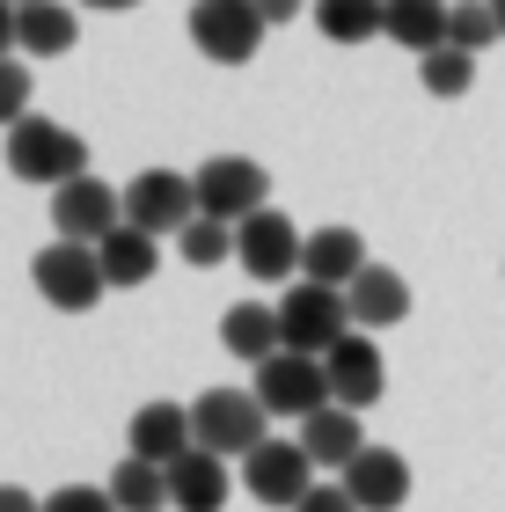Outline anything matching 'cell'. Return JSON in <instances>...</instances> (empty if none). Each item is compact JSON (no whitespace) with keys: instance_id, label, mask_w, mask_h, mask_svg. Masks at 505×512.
Masks as SVG:
<instances>
[{"instance_id":"cell-7","label":"cell","mask_w":505,"mask_h":512,"mask_svg":"<svg viewBox=\"0 0 505 512\" xmlns=\"http://www.w3.org/2000/svg\"><path fill=\"white\" fill-rule=\"evenodd\" d=\"M242 491L257 498V505L293 512V505L315 491V454L301 447V439H264V447L242 454Z\"/></svg>"},{"instance_id":"cell-20","label":"cell","mask_w":505,"mask_h":512,"mask_svg":"<svg viewBox=\"0 0 505 512\" xmlns=\"http://www.w3.org/2000/svg\"><path fill=\"white\" fill-rule=\"evenodd\" d=\"M74 37H81V22H74L66 0H30V8H15L22 59H66V52H74Z\"/></svg>"},{"instance_id":"cell-11","label":"cell","mask_w":505,"mask_h":512,"mask_svg":"<svg viewBox=\"0 0 505 512\" xmlns=\"http://www.w3.org/2000/svg\"><path fill=\"white\" fill-rule=\"evenodd\" d=\"M323 366H330V403H344V410H374L388 395V359H381V344L366 330L337 337L323 352Z\"/></svg>"},{"instance_id":"cell-13","label":"cell","mask_w":505,"mask_h":512,"mask_svg":"<svg viewBox=\"0 0 505 512\" xmlns=\"http://www.w3.org/2000/svg\"><path fill=\"white\" fill-rule=\"evenodd\" d=\"M337 483L359 498V512H403L410 505V461L396 447H366L352 469H337Z\"/></svg>"},{"instance_id":"cell-36","label":"cell","mask_w":505,"mask_h":512,"mask_svg":"<svg viewBox=\"0 0 505 512\" xmlns=\"http://www.w3.org/2000/svg\"><path fill=\"white\" fill-rule=\"evenodd\" d=\"M15 8H30V0H15Z\"/></svg>"},{"instance_id":"cell-16","label":"cell","mask_w":505,"mask_h":512,"mask_svg":"<svg viewBox=\"0 0 505 512\" xmlns=\"http://www.w3.org/2000/svg\"><path fill=\"white\" fill-rule=\"evenodd\" d=\"M132 454H147V461H162V469H169V461H183V454H191L198 447V432H191V403H140V410H132Z\"/></svg>"},{"instance_id":"cell-23","label":"cell","mask_w":505,"mask_h":512,"mask_svg":"<svg viewBox=\"0 0 505 512\" xmlns=\"http://www.w3.org/2000/svg\"><path fill=\"white\" fill-rule=\"evenodd\" d=\"M110 498H118V512H162L169 505V469L147 461V454H125L110 469Z\"/></svg>"},{"instance_id":"cell-22","label":"cell","mask_w":505,"mask_h":512,"mask_svg":"<svg viewBox=\"0 0 505 512\" xmlns=\"http://www.w3.org/2000/svg\"><path fill=\"white\" fill-rule=\"evenodd\" d=\"M447 22H454V8L447 0H388V22H381V37H396L403 52H440L447 44Z\"/></svg>"},{"instance_id":"cell-30","label":"cell","mask_w":505,"mask_h":512,"mask_svg":"<svg viewBox=\"0 0 505 512\" xmlns=\"http://www.w3.org/2000/svg\"><path fill=\"white\" fill-rule=\"evenodd\" d=\"M293 512H359V498L344 491V483H315V491L293 505Z\"/></svg>"},{"instance_id":"cell-10","label":"cell","mask_w":505,"mask_h":512,"mask_svg":"<svg viewBox=\"0 0 505 512\" xmlns=\"http://www.w3.org/2000/svg\"><path fill=\"white\" fill-rule=\"evenodd\" d=\"M301 249H308V235L286 213H271V205L235 227V264L249 278H301Z\"/></svg>"},{"instance_id":"cell-32","label":"cell","mask_w":505,"mask_h":512,"mask_svg":"<svg viewBox=\"0 0 505 512\" xmlns=\"http://www.w3.org/2000/svg\"><path fill=\"white\" fill-rule=\"evenodd\" d=\"M308 8V0H257V15L271 22V30H279V22H293V15H301Z\"/></svg>"},{"instance_id":"cell-15","label":"cell","mask_w":505,"mask_h":512,"mask_svg":"<svg viewBox=\"0 0 505 512\" xmlns=\"http://www.w3.org/2000/svg\"><path fill=\"white\" fill-rule=\"evenodd\" d=\"M227 491H235V476H227V454L191 447L183 461H169V505H176V512H220Z\"/></svg>"},{"instance_id":"cell-8","label":"cell","mask_w":505,"mask_h":512,"mask_svg":"<svg viewBox=\"0 0 505 512\" xmlns=\"http://www.w3.org/2000/svg\"><path fill=\"white\" fill-rule=\"evenodd\" d=\"M257 403L271 410V417H315L330 403V366L323 359H308V352H271L264 366H257Z\"/></svg>"},{"instance_id":"cell-28","label":"cell","mask_w":505,"mask_h":512,"mask_svg":"<svg viewBox=\"0 0 505 512\" xmlns=\"http://www.w3.org/2000/svg\"><path fill=\"white\" fill-rule=\"evenodd\" d=\"M30 96H37V88H30V59H22V52L0 59V132L30 118Z\"/></svg>"},{"instance_id":"cell-26","label":"cell","mask_w":505,"mask_h":512,"mask_svg":"<svg viewBox=\"0 0 505 512\" xmlns=\"http://www.w3.org/2000/svg\"><path fill=\"white\" fill-rule=\"evenodd\" d=\"M176 249H183V264H198V271H213V264H235V220H213V213H198V220L176 235Z\"/></svg>"},{"instance_id":"cell-17","label":"cell","mask_w":505,"mask_h":512,"mask_svg":"<svg viewBox=\"0 0 505 512\" xmlns=\"http://www.w3.org/2000/svg\"><path fill=\"white\" fill-rule=\"evenodd\" d=\"M344 300H352V322H359V330H396V322L410 315V278L388 271V264H366L352 286H344Z\"/></svg>"},{"instance_id":"cell-34","label":"cell","mask_w":505,"mask_h":512,"mask_svg":"<svg viewBox=\"0 0 505 512\" xmlns=\"http://www.w3.org/2000/svg\"><path fill=\"white\" fill-rule=\"evenodd\" d=\"M81 8H96V15H125V8H140V0H81Z\"/></svg>"},{"instance_id":"cell-33","label":"cell","mask_w":505,"mask_h":512,"mask_svg":"<svg viewBox=\"0 0 505 512\" xmlns=\"http://www.w3.org/2000/svg\"><path fill=\"white\" fill-rule=\"evenodd\" d=\"M22 44H15V0H0V59H15Z\"/></svg>"},{"instance_id":"cell-9","label":"cell","mask_w":505,"mask_h":512,"mask_svg":"<svg viewBox=\"0 0 505 512\" xmlns=\"http://www.w3.org/2000/svg\"><path fill=\"white\" fill-rule=\"evenodd\" d=\"M125 220L147 235H183L198 220V183L183 169H140L125 183Z\"/></svg>"},{"instance_id":"cell-4","label":"cell","mask_w":505,"mask_h":512,"mask_svg":"<svg viewBox=\"0 0 505 512\" xmlns=\"http://www.w3.org/2000/svg\"><path fill=\"white\" fill-rule=\"evenodd\" d=\"M264 425H271V410L257 403V388H205L191 403V432H198V447H213V454L264 447V439H271Z\"/></svg>"},{"instance_id":"cell-12","label":"cell","mask_w":505,"mask_h":512,"mask_svg":"<svg viewBox=\"0 0 505 512\" xmlns=\"http://www.w3.org/2000/svg\"><path fill=\"white\" fill-rule=\"evenodd\" d=\"M52 227L66 242H103L110 227H125V191H110L103 176H74L52 191Z\"/></svg>"},{"instance_id":"cell-25","label":"cell","mask_w":505,"mask_h":512,"mask_svg":"<svg viewBox=\"0 0 505 512\" xmlns=\"http://www.w3.org/2000/svg\"><path fill=\"white\" fill-rule=\"evenodd\" d=\"M418 81H425V96H440V103L469 96V88H476V52H462V44H440V52L418 59Z\"/></svg>"},{"instance_id":"cell-2","label":"cell","mask_w":505,"mask_h":512,"mask_svg":"<svg viewBox=\"0 0 505 512\" xmlns=\"http://www.w3.org/2000/svg\"><path fill=\"white\" fill-rule=\"evenodd\" d=\"M30 286H37V300L44 308H59V315H88L96 300L110 293V271H103V256H96V242H52V249H37L30 256Z\"/></svg>"},{"instance_id":"cell-31","label":"cell","mask_w":505,"mask_h":512,"mask_svg":"<svg viewBox=\"0 0 505 512\" xmlns=\"http://www.w3.org/2000/svg\"><path fill=\"white\" fill-rule=\"evenodd\" d=\"M0 512H44V498H30L22 483H0Z\"/></svg>"},{"instance_id":"cell-24","label":"cell","mask_w":505,"mask_h":512,"mask_svg":"<svg viewBox=\"0 0 505 512\" xmlns=\"http://www.w3.org/2000/svg\"><path fill=\"white\" fill-rule=\"evenodd\" d=\"M381 22H388V0H315V30L330 44H366L381 37Z\"/></svg>"},{"instance_id":"cell-35","label":"cell","mask_w":505,"mask_h":512,"mask_svg":"<svg viewBox=\"0 0 505 512\" xmlns=\"http://www.w3.org/2000/svg\"><path fill=\"white\" fill-rule=\"evenodd\" d=\"M491 15H498V37H505V0H491Z\"/></svg>"},{"instance_id":"cell-19","label":"cell","mask_w":505,"mask_h":512,"mask_svg":"<svg viewBox=\"0 0 505 512\" xmlns=\"http://www.w3.org/2000/svg\"><path fill=\"white\" fill-rule=\"evenodd\" d=\"M220 344H227V352H235L242 366H264L271 352H286L279 308H264V300H235V308L220 315Z\"/></svg>"},{"instance_id":"cell-21","label":"cell","mask_w":505,"mask_h":512,"mask_svg":"<svg viewBox=\"0 0 505 512\" xmlns=\"http://www.w3.org/2000/svg\"><path fill=\"white\" fill-rule=\"evenodd\" d=\"M103 256V271H110V286H147L154 271H162V235H147V227H110V235L96 242Z\"/></svg>"},{"instance_id":"cell-6","label":"cell","mask_w":505,"mask_h":512,"mask_svg":"<svg viewBox=\"0 0 505 512\" xmlns=\"http://www.w3.org/2000/svg\"><path fill=\"white\" fill-rule=\"evenodd\" d=\"M191 183H198V213L235 220V227L271 205V176L249 154H205V169H191Z\"/></svg>"},{"instance_id":"cell-27","label":"cell","mask_w":505,"mask_h":512,"mask_svg":"<svg viewBox=\"0 0 505 512\" xmlns=\"http://www.w3.org/2000/svg\"><path fill=\"white\" fill-rule=\"evenodd\" d=\"M447 44H462V52H491V44H505V37H498V15H491V0H454Z\"/></svg>"},{"instance_id":"cell-18","label":"cell","mask_w":505,"mask_h":512,"mask_svg":"<svg viewBox=\"0 0 505 512\" xmlns=\"http://www.w3.org/2000/svg\"><path fill=\"white\" fill-rule=\"evenodd\" d=\"M366 264H374V256H366L359 227H315L308 249H301V278H323V286H352Z\"/></svg>"},{"instance_id":"cell-1","label":"cell","mask_w":505,"mask_h":512,"mask_svg":"<svg viewBox=\"0 0 505 512\" xmlns=\"http://www.w3.org/2000/svg\"><path fill=\"white\" fill-rule=\"evenodd\" d=\"M0 161L15 169V183H44V191H59V183H74L88 176V139L74 125H59V118H22L8 125V139H0Z\"/></svg>"},{"instance_id":"cell-5","label":"cell","mask_w":505,"mask_h":512,"mask_svg":"<svg viewBox=\"0 0 505 512\" xmlns=\"http://www.w3.org/2000/svg\"><path fill=\"white\" fill-rule=\"evenodd\" d=\"M264 30L271 22L257 15V0H191V44H198V59H213V66H249Z\"/></svg>"},{"instance_id":"cell-29","label":"cell","mask_w":505,"mask_h":512,"mask_svg":"<svg viewBox=\"0 0 505 512\" xmlns=\"http://www.w3.org/2000/svg\"><path fill=\"white\" fill-rule=\"evenodd\" d=\"M44 512H118V498H110V483L96 491V483H66V491L44 498Z\"/></svg>"},{"instance_id":"cell-14","label":"cell","mask_w":505,"mask_h":512,"mask_svg":"<svg viewBox=\"0 0 505 512\" xmlns=\"http://www.w3.org/2000/svg\"><path fill=\"white\" fill-rule=\"evenodd\" d=\"M366 410H344V403H323L315 417H301V447L315 454V469H352V461L374 447V439H366V425H359Z\"/></svg>"},{"instance_id":"cell-3","label":"cell","mask_w":505,"mask_h":512,"mask_svg":"<svg viewBox=\"0 0 505 512\" xmlns=\"http://www.w3.org/2000/svg\"><path fill=\"white\" fill-rule=\"evenodd\" d=\"M279 330H286V352H308L323 359L337 337H352V300H344V286H323V278H293L286 300H279Z\"/></svg>"}]
</instances>
